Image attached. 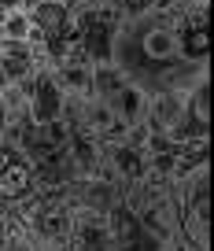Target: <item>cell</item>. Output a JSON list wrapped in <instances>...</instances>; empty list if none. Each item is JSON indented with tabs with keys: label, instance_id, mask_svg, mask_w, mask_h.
<instances>
[{
	"label": "cell",
	"instance_id": "cell-5",
	"mask_svg": "<svg viewBox=\"0 0 214 251\" xmlns=\"http://www.w3.org/2000/svg\"><path fill=\"white\" fill-rule=\"evenodd\" d=\"M4 118H8V93L0 89V129H4Z\"/></svg>",
	"mask_w": 214,
	"mask_h": 251
},
{
	"label": "cell",
	"instance_id": "cell-1",
	"mask_svg": "<svg viewBox=\"0 0 214 251\" xmlns=\"http://www.w3.org/2000/svg\"><path fill=\"white\" fill-rule=\"evenodd\" d=\"M119 229H115L111 207H93V203H74L71 207V226H67V248L71 251H115Z\"/></svg>",
	"mask_w": 214,
	"mask_h": 251
},
{
	"label": "cell",
	"instance_id": "cell-6",
	"mask_svg": "<svg viewBox=\"0 0 214 251\" xmlns=\"http://www.w3.org/2000/svg\"><path fill=\"white\" fill-rule=\"evenodd\" d=\"M26 4H30V0H26Z\"/></svg>",
	"mask_w": 214,
	"mask_h": 251
},
{
	"label": "cell",
	"instance_id": "cell-3",
	"mask_svg": "<svg viewBox=\"0 0 214 251\" xmlns=\"http://www.w3.org/2000/svg\"><path fill=\"white\" fill-rule=\"evenodd\" d=\"M0 251H33V233L15 211L4 214V222H0Z\"/></svg>",
	"mask_w": 214,
	"mask_h": 251
},
{
	"label": "cell",
	"instance_id": "cell-4",
	"mask_svg": "<svg viewBox=\"0 0 214 251\" xmlns=\"http://www.w3.org/2000/svg\"><path fill=\"white\" fill-rule=\"evenodd\" d=\"M33 251H71L67 240H48V236H33Z\"/></svg>",
	"mask_w": 214,
	"mask_h": 251
},
{
	"label": "cell",
	"instance_id": "cell-2",
	"mask_svg": "<svg viewBox=\"0 0 214 251\" xmlns=\"http://www.w3.org/2000/svg\"><path fill=\"white\" fill-rule=\"evenodd\" d=\"M111 214H115V229H119L115 251H170L166 240H159L155 233H148L126 207H111Z\"/></svg>",
	"mask_w": 214,
	"mask_h": 251
}]
</instances>
